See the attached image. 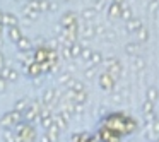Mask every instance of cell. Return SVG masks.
<instances>
[{"instance_id":"30bf717a","label":"cell","mask_w":159,"mask_h":142,"mask_svg":"<svg viewBox=\"0 0 159 142\" xmlns=\"http://www.w3.org/2000/svg\"><path fill=\"white\" fill-rule=\"evenodd\" d=\"M113 2H118V4H123V0H113Z\"/></svg>"},{"instance_id":"277c9868","label":"cell","mask_w":159,"mask_h":142,"mask_svg":"<svg viewBox=\"0 0 159 142\" xmlns=\"http://www.w3.org/2000/svg\"><path fill=\"white\" fill-rule=\"evenodd\" d=\"M145 96H147V99H149V101L156 103V101L159 99V91L156 89V87H149V89L145 91Z\"/></svg>"},{"instance_id":"52a82bcc","label":"cell","mask_w":159,"mask_h":142,"mask_svg":"<svg viewBox=\"0 0 159 142\" xmlns=\"http://www.w3.org/2000/svg\"><path fill=\"white\" fill-rule=\"evenodd\" d=\"M120 17H123V21L127 22L128 19H132L134 17V12H132V9H128V7H125V5H121V16Z\"/></svg>"},{"instance_id":"8992f818","label":"cell","mask_w":159,"mask_h":142,"mask_svg":"<svg viewBox=\"0 0 159 142\" xmlns=\"http://www.w3.org/2000/svg\"><path fill=\"white\" fill-rule=\"evenodd\" d=\"M137 39H139V43H142V41H147L149 39V31L145 28H140L137 31Z\"/></svg>"},{"instance_id":"3957f363","label":"cell","mask_w":159,"mask_h":142,"mask_svg":"<svg viewBox=\"0 0 159 142\" xmlns=\"http://www.w3.org/2000/svg\"><path fill=\"white\" fill-rule=\"evenodd\" d=\"M139 48H140V43H128L127 46H125V52L128 53V55H139Z\"/></svg>"},{"instance_id":"9c48e42d","label":"cell","mask_w":159,"mask_h":142,"mask_svg":"<svg viewBox=\"0 0 159 142\" xmlns=\"http://www.w3.org/2000/svg\"><path fill=\"white\" fill-rule=\"evenodd\" d=\"M147 9L149 12H156L159 9V0H147Z\"/></svg>"},{"instance_id":"ba28073f","label":"cell","mask_w":159,"mask_h":142,"mask_svg":"<svg viewBox=\"0 0 159 142\" xmlns=\"http://www.w3.org/2000/svg\"><path fill=\"white\" fill-rule=\"evenodd\" d=\"M142 111H144L145 115H147V113H154V103L149 101V99H145L144 106H142Z\"/></svg>"},{"instance_id":"7a4b0ae2","label":"cell","mask_w":159,"mask_h":142,"mask_svg":"<svg viewBox=\"0 0 159 142\" xmlns=\"http://www.w3.org/2000/svg\"><path fill=\"white\" fill-rule=\"evenodd\" d=\"M121 5L123 4H118V2H113V4L110 5V16L111 17H118V16H121Z\"/></svg>"},{"instance_id":"5b68a950","label":"cell","mask_w":159,"mask_h":142,"mask_svg":"<svg viewBox=\"0 0 159 142\" xmlns=\"http://www.w3.org/2000/svg\"><path fill=\"white\" fill-rule=\"evenodd\" d=\"M134 70H137V72H140V70H144L145 69V62L140 58V57H135V60H134Z\"/></svg>"},{"instance_id":"8fae6325","label":"cell","mask_w":159,"mask_h":142,"mask_svg":"<svg viewBox=\"0 0 159 142\" xmlns=\"http://www.w3.org/2000/svg\"><path fill=\"white\" fill-rule=\"evenodd\" d=\"M156 142H159V139H157V140H156Z\"/></svg>"},{"instance_id":"6da1fadb","label":"cell","mask_w":159,"mask_h":142,"mask_svg":"<svg viewBox=\"0 0 159 142\" xmlns=\"http://www.w3.org/2000/svg\"><path fill=\"white\" fill-rule=\"evenodd\" d=\"M140 28H142V21L139 17H132L125 22V29H127L128 33H137Z\"/></svg>"},{"instance_id":"7c38bea8","label":"cell","mask_w":159,"mask_h":142,"mask_svg":"<svg viewBox=\"0 0 159 142\" xmlns=\"http://www.w3.org/2000/svg\"><path fill=\"white\" fill-rule=\"evenodd\" d=\"M132 142H135V140H132Z\"/></svg>"}]
</instances>
